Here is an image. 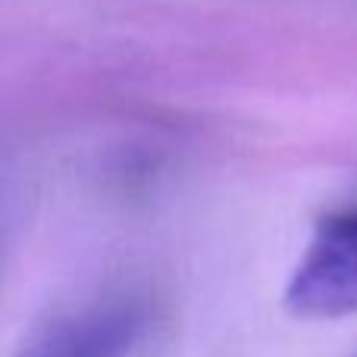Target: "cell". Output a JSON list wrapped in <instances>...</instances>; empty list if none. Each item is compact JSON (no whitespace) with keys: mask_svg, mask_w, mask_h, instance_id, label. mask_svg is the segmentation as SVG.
I'll return each instance as SVG.
<instances>
[{"mask_svg":"<svg viewBox=\"0 0 357 357\" xmlns=\"http://www.w3.org/2000/svg\"><path fill=\"white\" fill-rule=\"evenodd\" d=\"M285 307L310 320L357 314V204L317 222L285 285Z\"/></svg>","mask_w":357,"mask_h":357,"instance_id":"6da1fadb","label":"cell"},{"mask_svg":"<svg viewBox=\"0 0 357 357\" xmlns=\"http://www.w3.org/2000/svg\"><path fill=\"white\" fill-rule=\"evenodd\" d=\"M123 339L119 329L100 326V329H82L75 335H66L63 342H54L47 351L38 357H113V348Z\"/></svg>","mask_w":357,"mask_h":357,"instance_id":"7a4b0ae2","label":"cell"}]
</instances>
